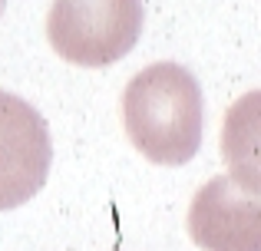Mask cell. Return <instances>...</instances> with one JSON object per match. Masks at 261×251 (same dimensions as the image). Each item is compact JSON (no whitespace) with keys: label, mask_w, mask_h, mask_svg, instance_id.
Segmentation results:
<instances>
[{"label":"cell","mask_w":261,"mask_h":251,"mask_svg":"<svg viewBox=\"0 0 261 251\" xmlns=\"http://www.w3.org/2000/svg\"><path fill=\"white\" fill-rule=\"evenodd\" d=\"M189 235L205 251H261V212L255 192L231 175H215L192 199Z\"/></svg>","instance_id":"277c9868"},{"label":"cell","mask_w":261,"mask_h":251,"mask_svg":"<svg viewBox=\"0 0 261 251\" xmlns=\"http://www.w3.org/2000/svg\"><path fill=\"white\" fill-rule=\"evenodd\" d=\"M202 86L185 66L152 63L122 93L126 135L155 165H185L202 149Z\"/></svg>","instance_id":"6da1fadb"},{"label":"cell","mask_w":261,"mask_h":251,"mask_svg":"<svg viewBox=\"0 0 261 251\" xmlns=\"http://www.w3.org/2000/svg\"><path fill=\"white\" fill-rule=\"evenodd\" d=\"M4 7H7V0H0V17H4Z\"/></svg>","instance_id":"5b68a950"},{"label":"cell","mask_w":261,"mask_h":251,"mask_svg":"<svg viewBox=\"0 0 261 251\" xmlns=\"http://www.w3.org/2000/svg\"><path fill=\"white\" fill-rule=\"evenodd\" d=\"M142 33V0H53L50 46L76 66H109L129 57Z\"/></svg>","instance_id":"7a4b0ae2"},{"label":"cell","mask_w":261,"mask_h":251,"mask_svg":"<svg viewBox=\"0 0 261 251\" xmlns=\"http://www.w3.org/2000/svg\"><path fill=\"white\" fill-rule=\"evenodd\" d=\"M50 162L46 119L27 99L0 90V212L30 202L46 185Z\"/></svg>","instance_id":"3957f363"}]
</instances>
